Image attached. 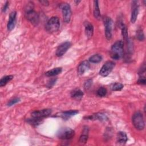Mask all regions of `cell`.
<instances>
[{
  "mask_svg": "<svg viewBox=\"0 0 146 146\" xmlns=\"http://www.w3.org/2000/svg\"><path fill=\"white\" fill-rule=\"evenodd\" d=\"M16 16H17V12L14 11H12L9 15V19L7 22V27L9 31L12 30L14 27H15L16 23Z\"/></svg>",
  "mask_w": 146,
  "mask_h": 146,
  "instance_id": "12",
  "label": "cell"
},
{
  "mask_svg": "<svg viewBox=\"0 0 146 146\" xmlns=\"http://www.w3.org/2000/svg\"><path fill=\"white\" fill-rule=\"evenodd\" d=\"M8 6H9V2L6 1V3L4 4V6H3V8H2V11L3 12H5L6 11L7 9Z\"/></svg>",
  "mask_w": 146,
  "mask_h": 146,
  "instance_id": "32",
  "label": "cell"
},
{
  "mask_svg": "<svg viewBox=\"0 0 146 146\" xmlns=\"http://www.w3.org/2000/svg\"><path fill=\"white\" fill-rule=\"evenodd\" d=\"M124 52V43L121 40L116 42L111 47V57L115 60L120 59Z\"/></svg>",
  "mask_w": 146,
  "mask_h": 146,
  "instance_id": "2",
  "label": "cell"
},
{
  "mask_svg": "<svg viewBox=\"0 0 146 146\" xmlns=\"http://www.w3.org/2000/svg\"><path fill=\"white\" fill-rule=\"evenodd\" d=\"M25 16L26 18L34 25L36 26L39 23V15L34 10L33 3L32 2H29L25 9Z\"/></svg>",
  "mask_w": 146,
  "mask_h": 146,
  "instance_id": "1",
  "label": "cell"
},
{
  "mask_svg": "<svg viewBox=\"0 0 146 146\" xmlns=\"http://www.w3.org/2000/svg\"><path fill=\"white\" fill-rule=\"evenodd\" d=\"M84 27H85V33L87 37L90 39L91 38L94 33V27L91 23H90L88 22H87L84 23Z\"/></svg>",
  "mask_w": 146,
  "mask_h": 146,
  "instance_id": "14",
  "label": "cell"
},
{
  "mask_svg": "<svg viewBox=\"0 0 146 146\" xmlns=\"http://www.w3.org/2000/svg\"><path fill=\"white\" fill-rule=\"evenodd\" d=\"M42 119H40V118H36V117H32L31 119H29L27 120V121L32 124V125H37L38 124H39L41 123V120Z\"/></svg>",
  "mask_w": 146,
  "mask_h": 146,
  "instance_id": "23",
  "label": "cell"
},
{
  "mask_svg": "<svg viewBox=\"0 0 146 146\" xmlns=\"http://www.w3.org/2000/svg\"><path fill=\"white\" fill-rule=\"evenodd\" d=\"M139 13V7L136 4L133 5V7L131 12V21L132 23H134L137 19V15Z\"/></svg>",
  "mask_w": 146,
  "mask_h": 146,
  "instance_id": "16",
  "label": "cell"
},
{
  "mask_svg": "<svg viewBox=\"0 0 146 146\" xmlns=\"http://www.w3.org/2000/svg\"><path fill=\"white\" fill-rule=\"evenodd\" d=\"M84 95L83 92L79 90V89H76L73 90L71 93V96L72 98L76 99V100H80L82 99Z\"/></svg>",
  "mask_w": 146,
  "mask_h": 146,
  "instance_id": "19",
  "label": "cell"
},
{
  "mask_svg": "<svg viewBox=\"0 0 146 146\" xmlns=\"http://www.w3.org/2000/svg\"><path fill=\"white\" fill-rule=\"evenodd\" d=\"M40 2L43 5H44V6H47V5H48V2L47 1H40Z\"/></svg>",
  "mask_w": 146,
  "mask_h": 146,
  "instance_id": "33",
  "label": "cell"
},
{
  "mask_svg": "<svg viewBox=\"0 0 146 146\" xmlns=\"http://www.w3.org/2000/svg\"><path fill=\"white\" fill-rule=\"evenodd\" d=\"M102 56L100 54H95L89 58V61L93 63H98L101 62Z\"/></svg>",
  "mask_w": 146,
  "mask_h": 146,
  "instance_id": "22",
  "label": "cell"
},
{
  "mask_svg": "<svg viewBox=\"0 0 146 146\" xmlns=\"http://www.w3.org/2000/svg\"><path fill=\"white\" fill-rule=\"evenodd\" d=\"M105 26V35L107 40H110L112 38V21L109 17H106L103 18Z\"/></svg>",
  "mask_w": 146,
  "mask_h": 146,
  "instance_id": "8",
  "label": "cell"
},
{
  "mask_svg": "<svg viewBox=\"0 0 146 146\" xmlns=\"http://www.w3.org/2000/svg\"><path fill=\"white\" fill-rule=\"evenodd\" d=\"M115 66V63L112 61L109 60L106 62L102 67L99 71V74L102 76H108L112 71Z\"/></svg>",
  "mask_w": 146,
  "mask_h": 146,
  "instance_id": "7",
  "label": "cell"
},
{
  "mask_svg": "<svg viewBox=\"0 0 146 146\" xmlns=\"http://www.w3.org/2000/svg\"><path fill=\"white\" fill-rule=\"evenodd\" d=\"M92 79H88L87 81L85 82L84 84V88L85 90H88L92 86Z\"/></svg>",
  "mask_w": 146,
  "mask_h": 146,
  "instance_id": "28",
  "label": "cell"
},
{
  "mask_svg": "<svg viewBox=\"0 0 146 146\" xmlns=\"http://www.w3.org/2000/svg\"><path fill=\"white\" fill-rule=\"evenodd\" d=\"M107 92V90L105 88L100 87L97 91V95L100 97H103L106 95Z\"/></svg>",
  "mask_w": 146,
  "mask_h": 146,
  "instance_id": "26",
  "label": "cell"
},
{
  "mask_svg": "<svg viewBox=\"0 0 146 146\" xmlns=\"http://www.w3.org/2000/svg\"><path fill=\"white\" fill-rule=\"evenodd\" d=\"M90 65L88 61L84 60L81 62L78 67V72L80 75L83 74L86 71H87L90 68Z\"/></svg>",
  "mask_w": 146,
  "mask_h": 146,
  "instance_id": "13",
  "label": "cell"
},
{
  "mask_svg": "<svg viewBox=\"0 0 146 146\" xmlns=\"http://www.w3.org/2000/svg\"><path fill=\"white\" fill-rule=\"evenodd\" d=\"M88 128L87 127H85L83 128L82 131V134L80 136L79 141L82 143H85L87 142L88 140Z\"/></svg>",
  "mask_w": 146,
  "mask_h": 146,
  "instance_id": "20",
  "label": "cell"
},
{
  "mask_svg": "<svg viewBox=\"0 0 146 146\" xmlns=\"http://www.w3.org/2000/svg\"><path fill=\"white\" fill-rule=\"evenodd\" d=\"M19 100H20V99L18 98H14V99L10 100L8 102L7 106H13V105H14V104L17 103L18 102H19Z\"/></svg>",
  "mask_w": 146,
  "mask_h": 146,
  "instance_id": "29",
  "label": "cell"
},
{
  "mask_svg": "<svg viewBox=\"0 0 146 146\" xmlns=\"http://www.w3.org/2000/svg\"><path fill=\"white\" fill-rule=\"evenodd\" d=\"M51 113L50 109H43L40 111H35L31 113V116L33 117L43 119V117L49 116Z\"/></svg>",
  "mask_w": 146,
  "mask_h": 146,
  "instance_id": "10",
  "label": "cell"
},
{
  "mask_svg": "<svg viewBox=\"0 0 146 146\" xmlns=\"http://www.w3.org/2000/svg\"><path fill=\"white\" fill-rule=\"evenodd\" d=\"M136 37L139 40H143L144 39V35L143 31L141 29H139L137 31L136 33Z\"/></svg>",
  "mask_w": 146,
  "mask_h": 146,
  "instance_id": "27",
  "label": "cell"
},
{
  "mask_svg": "<svg viewBox=\"0 0 146 146\" xmlns=\"http://www.w3.org/2000/svg\"><path fill=\"white\" fill-rule=\"evenodd\" d=\"M62 10L63 19L66 23H68L70 21L71 17V10L69 4L67 3H62L59 6Z\"/></svg>",
  "mask_w": 146,
  "mask_h": 146,
  "instance_id": "6",
  "label": "cell"
},
{
  "mask_svg": "<svg viewBox=\"0 0 146 146\" xmlns=\"http://www.w3.org/2000/svg\"><path fill=\"white\" fill-rule=\"evenodd\" d=\"M75 135V131L67 127L62 128L57 132V136L58 138L62 140H70L74 137Z\"/></svg>",
  "mask_w": 146,
  "mask_h": 146,
  "instance_id": "5",
  "label": "cell"
},
{
  "mask_svg": "<svg viewBox=\"0 0 146 146\" xmlns=\"http://www.w3.org/2000/svg\"><path fill=\"white\" fill-rule=\"evenodd\" d=\"M128 140L127 136L124 132L119 131L117 134L116 140L117 142L120 144H125Z\"/></svg>",
  "mask_w": 146,
  "mask_h": 146,
  "instance_id": "15",
  "label": "cell"
},
{
  "mask_svg": "<svg viewBox=\"0 0 146 146\" xmlns=\"http://www.w3.org/2000/svg\"><path fill=\"white\" fill-rule=\"evenodd\" d=\"M13 75H7V76L3 77L0 80V86L3 87V86H5L7 83H9L10 81H11L13 79Z\"/></svg>",
  "mask_w": 146,
  "mask_h": 146,
  "instance_id": "21",
  "label": "cell"
},
{
  "mask_svg": "<svg viewBox=\"0 0 146 146\" xmlns=\"http://www.w3.org/2000/svg\"><path fill=\"white\" fill-rule=\"evenodd\" d=\"M137 82L140 84H145V82H146V80H145V76H140V78L139 79Z\"/></svg>",
  "mask_w": 146,
  "mask_h": 146,
  "instance_id": "30",
  "label": "cell"
},
{
  "mask_svg": "<svg viewBox=\"0 0 146 146\" xmlns=\"http://www.w3.org/2000/svg\"><path fill=\"white\" fill-rule=\"evenodd\" d=\"M132 123L134 127L138 130H142L145 126L143 116L140 112H135L132 118Z\"/></svg>",
  "mask_w": 146,
  "mask_h": 146,
  "instance_id": "4",
  "label": "cell"
},
{
  "mask_svg": "<svg viewBox=\"0 0 146 146\" xmlns=\"http://www.w3.org/2000/svg\"><path fill=\"white\" fill-rule=\"evenodd\" d=\"M56 80V79H51L50 82L48 83V84L47 86L49 87H51V86H52L55 83V82Z\"/></svg>",
  "mask_w": 146,
  "mask_h": 146,
  "instance_id": "31",
  "label": "cell"
},
{
  "mask_svg": "<svg viewBox=\"0 0 146 146\" xmlns=\"http://www.w3.org/2000/svg\"><path fill=\"white\" fill-rule=\"evenodd\" d=\"M124 86L123 84L120 83H115L111 86V89L113 91H120L123 88Z\"/></svg>",
  "mask_w": 146,
  "mask_h": 146,
  "instance_id": "24",
  "label": "cell"
},
{
  "mask_svg": "<svg viewBox=\"0 0 146 146\" xmlns=\"http://www.w3.org/2000/svg\"><path fill=\"white\" fill-rule=\"evenodd\" d=\"M78 113V111L77 110H70V111L61 112L60 113H56L55 115V117H61L64 120H68L71 117L76 115Z\"/></svg>",
  "mask_w": 146,
  "mask_h": 146,
  "instance_id": "11",
  "label": "cell"
},
{
  "mask_svg": "<svg viewBox=\"0 0 146 146\" xmlns=\"http://www.w3.org/2000/svg\"><path fill=\"white\" fill-rule=\"evenodd\" d=\"M60 27V21L58 17H52L47 22L46 29L49 33L57 31Z\"/></svg>",
  "mask_w": 146,
  "mask_h": 146,
  "instance_id": "3",
  "label": "cell"
},
{
  "mask_svg": "<svg viewBox=\"0 0 146 146\" xmlns=\"http://www.w3.org/2000/svg\"><path fill=\"white\" fill-rule=\"evenodd\" d=\"M121 34L123 37V39L124 40V41L127 42L128 40V32H127V29L126 27L125 26H124V25L122 26V28H121Z\"/></svg>",
  "mask_w": 146,
  "mask_h": 146,
  "instance_id": "25",
  "label": "cell"
},
{
  "mask_svg": "<svg viewBox=\"0 0 146 146\" xmlns=\"http://www.w3.org/2000/svg\"><path fill=\"white\" fill-rule=\"evenodd\" d=\"M71 43L69 42H65L60 44L57 48L56 51V55L58 56H61L63 55L67 50L70 47Z\"/></svg>",
  "mask_w": 146,
  "mask_h": 146,
  "instance_id": "9",
  "label": "cell"
},
{
  "mask_svg": "<svg viewBox=\"0 0 146 146\" xmlns=\"http://www.w3.org/2000/svg\"><path fill=\"white\" fill-rule=\"evenodd\" d=\"M62 71V68L61 67H56V68H54L52 70H50L47 71L45 73V75L47 76L51 77V76H56V75L59 74L60 73H61Z\"/></svg>",
  "mask_w": 146,
  "mask_h": 146,
  "instance_id": "18",
  "label": "cell"
},
{
  "mask_svg": "<svg viewBox=\"0 0 146 146\" xmlns=\"http://www.w3.org/2000/svg\"><path fill=\"white\" fill-rule=\"evenodd\" d=\"M94 17L98 20H100L101 19V15L98 1H94Z\"/></svg>",
  "mask_w": 146,
  "mask_h": 146,
  "instance_id": "17",
  "label": "cell"
}]
</instances>
